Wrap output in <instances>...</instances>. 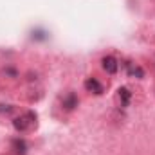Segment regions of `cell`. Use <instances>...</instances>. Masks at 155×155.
Listing matches in <instances>:
<instances>
[{
  "instance_id": "obj_5",
  "label": "cell",
  "mask_w": 155,
  "mask_h": 155,
  "mask_svg": "<svg viewBox=\"0 0 155 155\" xmlns=\"http://www.w3.org/2000/svg\"><path fill=\"white\" fill-rule=\"evenodd\" d=\"M63 107H65V110H72L74 107H78V97L72 94V92L63 99Z\"/></svg>"
},
{
  "instance_id": "obj_3",
  "label": "cell",
  "mask_w": 155,
  "mask_h": 155,
  "mask_svg": "<svg viewBox=\"0 0 155 155\" xmlns=\"http://www.w3.org/2000/svg\"><path fill=\"white\" fill-rule=\"evenodd\" d=\"M85 88L88 90V92H94V94H103V85L96 79V78H88L87 81H85Z\"/></svg>"
},
{
  "instance_id": "obj_2",
  "label": "cell",
  "mask_w": 155,
  "mask_h": 155,
  "mask_svg": "<svg viewBox=\"0 0 155 155\" xmlns=\"http://www.w3.org/2000/svg\"><path fill=\"white\" fill-rule=\"evenodd\" d=\"M101 65H103V69H105L108 74H116L117 72V60L114 56H105V58L101 60Z\"/></svg>"
},
{
  "instance_id": "obj_6",
  "label": "cell",
  "mask_w": 155,
  "mask_h": 155,
  "mask_svg": "<svg viewBox=\"0 0 155 155\" xmlns=\"http://www.w3.org/2000/svg\"><path fill=\"white\" fill-rule=\"evenodd\" d=\"M119 99H121V103H123V107H128V103H130V90L128 88H119Z\"/></svg>"
},
{
  "instance_id": "obj_7",
  "label": "cell",
  "mask_w": 155,
  "mask_h": 155,
  "mask_svg": "<svg viewBox=\"0 0 155 155\" xmlns=\"http://www.w3.org/2000/svg\"><path fill=\"white\" fill-rule=\"evenodd\" d=\"M130 74H132V76H137V78H143L144 72H143L141 67H130Z\"/></svg>"
},
{
  "instance_id": "obj_1",
  "label": "cell",
  "mask_w": 155,
  "mask_h": 155,
  "mask_svg": "<svg viewBox=\"0 0 155 155\" xmlns=\"http://www.w3.org/2000/svg\"><path fill=\"white\" fill-rule=\"evenodd\" d=\"M35 124H36V114H35V112H25V114H22V116H18V117L13 119V126H15V130H18V132H27V130H31Z\"/></svg>"
},
{
  "instance_id": "obj_4",
  "label": "cell",
  "mask_w": 155,
  "mask_h": 155,
  "mask_svg": "<svg viewBox=\"0 0 155 155\" xmlns=\"http://www.w3.org/2000/svg\"><path fill=\"white\" fill-rule=\"evenodd\" d=\"M11 150L16 155H25L27 153V143H25L24 139H15V141L11 143Z\"/></svg>"
}]
</instances>
